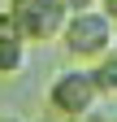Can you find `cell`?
<instances>
[{
	"label": "cell",
	"mask_w": 117,
	"mask_h": 122,
	"mask_svg": "<svg viewBox=\"0 0 117 122\" xmlns=\"http://www.w3.org/2000/svg\"><path fill=\"white\" fill-rule=\"evenodd\" d=\"M61 44H65V52L74 57L78 66H95L100 57H108L117 48V26L100 9H82V13H69L65 18Z\"/></svg>",
	"instance_id": "obj_1"
},
{
	"label": "cell",
	"mask_w": 117,
	"mask_h": 122,
	"mask_svg": "<svg viewBox=\"0 0 117 122\" xmlns=\"http://www.w3.org/2000/svg\"><path fill=\"white\" fill-rule=\"evenodd\" d=\"M95 105H100V92H95V79H91L87 66H69V70H61L48 83V109L61 118V122L91 118Z\"/></svg>",
	"instance_id": "obj_2"
},
{
	"label": "cell",
	"mask_w": 117,
	"mask_h": 122,
	"mask_svg": "<svg viewBox=\"0 0 117 122\" xmlns=\"http://www.w3.org/2000/svg\"><path fill=\"white\" fill-rule=\"evenodd\" d=\"M9 22L13 30L26 39V44H48V39H61L69 9L61 0H9Z\"/></svg>",
	"instance_id": "obj_3"
},
{
	"label": "cell",
	"mask_w": 117,
	"mask_h": 122,
	"mask_svg": "<svg viewBox=\"0 0 117 122\" xmlns=\"http://www.w3.org/2000/svg\"><path fill=\"white\" fill-rule=\"evenodd\" d=\"M26 39L13 35V30H0V79H13V74L26 70Z\"/></svg>",
	"instance_id": "obj_4"
},
{
	"label": "cell",
	"mask_w": 117,
	"mask_h": 122,
	"mask_svg": "<svg viewBox=\"0 0 117 122\" xmlns=\"http://www.w3.org/2000/svg\"><path fill=\"white\" fill-rule=\"evenodd\" d=\"M87 70H91V79H95V92H100V100H104V96H117V52L100 57L95 66H87Z\"/></svg>",
	"instance_id": "obj_5"
},
{
	"label": "cell",
	"mask_w": 117,
	"mask_h": 122,
	"mask_svg": "<svg viewBox=\"0 0 117 122\" xmlns=\"http://www.w3.org/2000/svg\"><path fill=\"white\" fill-rule=\"evenodd\" d=\"M95 9H100V13H104V18L117 26V0H95Z\"/></svg>",
	"instance_id": "obj_6"
},
{
	"label": "cell",
	"mask_w": 117,
	"mask_h": 122,
	"mask_svg": "<svg viewBox=\"0 0 117 122\" xmlns=\"http://www.w3.org/2000/svg\"><path fill=\"white\" fill-rule=\"evenodd\" d=\"M61 5H65L69 13H82V9H95V0H61Z\"/></svg>",
	"instance_id": "obj_7"
},
{
	"label": "cell",
	"mask_w": 117,
	"mask_h": 122,
	"mask_svg": "<svg viewBox=\"0 0 117 122\" xmlns=\"http://www.w3.org/2000/svg\"><path fill=\"white\" fill-rule=\"evenodd\" d=\"M0 122H26V118H18V113H0Z\"/></svg>",
	"instance_id": "obj_8"
},
{
	"label": "cell",
	"mask_w": 117,
	"mask_h": 122,
	"mask_svg": "<svg viewBox=\"0 0 117 122\" xmlns=\"http://www.w3.org/2000/svg\"><path fill=\"white\" fill-rule=\"evenodd\" d=\"M113 52H117V48H113Z\"/></svg>",
	"instance_id": "obj_9"
}]
</instances>
